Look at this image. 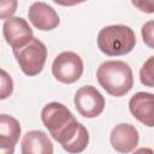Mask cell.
Wrapping results in <instances>:
<instances>
[{
	"label": "cell",
	"instance_id": "10",
	"mask_svg": "<svg viewBox=\"0 0 154 154\" xmlns=\"http://www.w3.org/2000/svg\"><path fill=\"white\" fill-rule=\"evenodd\" d=\"M131 114L143 125L154 128V94L138 91L129 100Z\"/></svg>",
	"mask_w": 154,
	"mask_h": 154
},
{
	"label": "cell",
	"instance_id": "16",
	"mask_svg": "<svg viewBox=\"0 0 154 154\" xmlns=\"http://www.w3.org/2000/svg\"><path fill=\"white\" fill-rule=\"evenodd\" d=\"M17 1H8V0H4L0 2V17L1 19H8L12 17V14L16 12L17 8Z\"/></svg>",
	"mask_w": 154,
	"mask_h": 154
},
{
	"label": "cell",
	"instance_id": "4",
	"mask_svg": "<svg viewBox=\"0 0 154 154\" xmlns=\"http://www.w3.org/2000/svg\"><path fill=\"white\" fill-rule=\"evenodd\" d=\"M13 55L20 70L26 76L31 77L38 75L43 70L47 60V48L41 40L32 37L25 46L13 49Z\"/></svg>",
	"mask_w": 154,
	"mask_h": 154
},
{
	"label": "cell",
	"instance_id": "7",
	"mask_svg": "<svg viewBox=\"0 0 154 154\" xmlns=\"http://www.w3.org/2000/svg\"><path fill=\"white\" fill-rule=\"evenodd\" d=\"M2 35L12 49H18L25 46L34 37L31 28L22 17H11L6 19L2 25Z\"/></svg>",
	"mask_w": 154,
	"mask_h": 154
},
{
	"label": "cell",
	"instance_id": "1",
	"mask_svg": "<svg viewBox=\"0 0 154 154\" xmlns=\"http://www.w3.org/2000/svg\"><path fill=\"white\" fill-rule=\"evenodd\" d=\"M41 119L53 140L67 153L79 154L87 148L89 132L65 105L55 101L47 103L41 111Z\"/></svg>",
	"mask_w": 154,
	"mask_h": 154
},
{
	"label": "cell",
	"instance_id": "5",
	"mask_svg": "<svg viewBox=\"0 0 154 154\" xmlns=\"http://www.w3.org/2000/svg\"><path fill=\"white\" fill-rule=\"evenodd\" d=\"M84 70L82 58L71 51L58 54L52 64V73L54 78L61 83L71 84L79 79Z\"/></svg>",
	"mask_w": 154,
	"mask_h": 154
},
{
	"label": "cell",
	"instance_id": "18",
	"mask_svg": "<svg viewBox=\"0 0 154 154\" xmlns=\"http://www.w3.org/2000/svg\"><path fill=\"white\" fill-rule=\"evenodd\" d=\"M132 154H154V150L150 149V148H146V147H143V148H138V149L135 150Z\"/></svg>",
	"mask_w": 154,
	"mask_h": 154
},
{
	"label": "cell",
	"instance_id": "11",
	"mask_svg": "<svg viewBox=\"0 0 154 154\" xmlns=\"http://www.w3.org/2000/svg\"><path fill=\"white\" fill-rule=\"evenodd\" d=\"M19 136V122L14 117L2 113L0 116V154H14Z\"/></svg>",
	"mask_w": 154,
	"mask_h": 154
},
{
	"label": "cell",
	"instance_id": "14",
	"mask_svg": "<svg viewBox=\"0 0 154 154\" xmlns=\"http://www.w3.org/2000/svg\"><path fill=\"white\" fill-rule=\"evenodd\" d=\"M141 35L144 45L154 49V19L148 20L142 25Z\"/></svg>",
	"mask_w": 154,
	"mask_h": 154
},
{
	"label": "cell",
	"instance_id": "15",
	"mask_svg": "<svg viewBox=\"0 0 154 154\" xmlns=\"http://www.w3.org/2000/svg\"><path fill=\"white\" fill-rule=\"evenodd\" d=\"M13 91V81L11 76L2 69L1 70V96L0 99L4 100L8 97Z\"/></svg>",
	"mask_w": 154,
	"mask_h": 154
},
{
	"label": "cell",
	"instance_id": "8",
	"mask_svg": "<svg viewBox=\"0 0 154 154\" xmlns=\"http://www.w3.org/2000/svg\"><path fill=\"white\" fill-rule=\"evenodd\" d=\"M140 141L137 129L129 123H120L116 125L109 135V142L112 148L122 154L132 152Z\"/></svg>",
	"mask_w": 154,
	"mask_h": 154
},
{
	"label": "cell",
	"instance_id": "6",
	"mask_svg": "<svg viewBox=\"0 0 154 154\" xmlns=\"http://www.w3.org/2000/svg\"><path fill=\"white\" fill-rule=\"evenodd\" d=\"M73 103L84 118H96L105 109V97L93 85L81 87L75 94Z\"/></svg>",
	"mask_w": 154,
	"mask_h": 154
},
{
	"label": "cell",
	"instance_id": "13",
	"mask_svg": "<svg viewBox=\"0 0 154 154\" xmlns=\"http://www.w3.org/2000/svg\"><path fill=\"white\" fill-rule=\"evenodd\" d=\"M140 81L143 85L154 88V55L143 63L140 70Z\"/></svg>",
	"mask_w": 154,
	"mask_h": 154
},
{
	"label": "cell",
	"instance_id": "17",
	"mask_svg": "<svg viewBox=\"0 0 154 154\" xmlns=\"http://www.w3.org/2000/svg\"><path fill=\"white\" fill-rule=\"evenodd\" d=\"M131 4L142 12H146V13L154 12V1L152 0H132Z\"/></svg>",
	"mask_w": 154,
	"mask_h": 154
},
{
	"label": "cell",
	"instance_id": "3",
	"mask_svg": "<svg viewBox=\"0 0 154 154\" xmlns=\"http://www.w3.org/2000/svg\"><path fill=\"white\" fill-rule=\"evenodd\" d=\"M97 47L108 57H118L130 53L136 45L134 30L124 24L103 26L97 34Z\"/></svg>",
	"mask_w": 154,
	"mask_h": 154
},
{
	"label": "cell",
	"instance_id": "9",
	"mask_svg": "<svg viewBox=\"0 0 154 154\" xmlns=\"http://www.w3.org/2000/svg\"><path fill=\"white\" fill-rule=\"evenodd\" d=\"M28 17L31 24L42 31L53 30L60 23L57 11L43 1L32 2L28 10Z\"/></svg>",
	"mask_w": 154,
	"mask_h": 154
},
{
	"label": "cell",
	"instance_id": "12",
	"mask_svg": "<svg viewBox=\"0 0 154 154\" xmlns=\"http://www.w3.org/2000/svg\"><path fill=\"white\" fill-rule=\"evenodd\" d=\"M20 150L22 154H53L54 148L45 131L30 130L22 138Z\"/></svg>",
	"mask_w": 154,
	"mask_h": 154
},
{
	"label": "cell",
	"instance_id": "2",
	"mask_svg": "<svg viewBox=\"0 0 154 154\" xmlns=\"http://www.w3.org/2000/svg\"><path fill=\"white\" fill-rule=\"evenodd\" d=\"M99 84L111 95L120 97L134 87L131 67L122 60H106L96 70Z\"/></svg>",
	"mask_w": 154,
	"mask_h": 154
}]
</instances>
